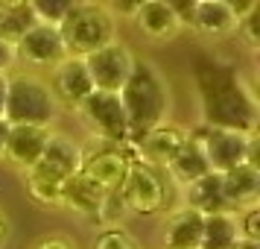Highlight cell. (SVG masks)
<instances>
[{"mask_svg":"<svg viewBox=\"0 0 260 249\" xmlns=\"http://www.w3.org/2000/svg\"><path fill=\"white\" fill-rule=\"evenodd\" d=\"M240 220V235L246 243H260V208H248V211L237 214Z\"/></svg>","mask_w":260,"mask_h":249,"instance_id":"cell-27","label":"cell"},{"mask_svg":"<svg viewBox=\"0 0 260 249\" xmlns=\"http://www.w3.org/2000/svg\"><path fill=\"white\" fill-rule=\"evenodd\" d=\"M129 164H132L129 147L126 144H108L103 150H94V153L82 155L79 173L85 179H91L103 193H117L126 173H129Z\"/></svg>","mask_w":260,"mask_h":249,"instance_id":"cell-9","label":"cell"},{"mask_svg":"<svg viewBox=\"0 0 260 249\" xmlns=\"http://www.w3.org/2000/svg\"><path fill=\"white\" fill-rule=\"evenodd\" d=\"M190 138L199 144L211 173H228L243 161H257V132L243 135V132L219 129V126L205 123L202 129L190 132Z\"/></svg>","mask_w":260,"mask_h":249,"instance_id":"cell-5","label":"cell"},{"mask_svg":"<svg viewBox=\"0 0 260 249\" xmlns=\"http://www.w3.org/2000/svg\"><path fill=\"white\" fill-rule=\"evenodd\" d=\"M32 24H38L29 0H0V38L15 44Z\"/></svg>","mask_w":260,"mask_h":249,"instance_id":"cell-22","label":"cell"},{"mask_svg":"<svg viewBox=\"0 0 260 249\" xmlns=\"http://www.w3.org/2000/svg\"><path fill=\"white\" fill-rule=\"evenodd\" d=\"M15 65H18V59H15V44L0 38V73H12Z\"/></svg>","mask_w":260,"mask_h":249,"instance_id":"cell-28","label":"cell"},{"mask_svg":"<svg viewBox=\"0 0 260 249\" xmlns=\"http://www.w3.org/2000/svg\"><path fill=\"white\" fill-rule=\"evenodd\" d=\"M6 132H9V123L0 118V158H3V144H6Z\"/></svg>","mask_w":260,"mask_h":249,"instance_id":"cell-32","label":"cell"},{"mask_svg":"<svg viewBox=\"0 0 260 249\" xmlns=\"http://www.w3.org/2000/svg\"><path fill=\"white\" fill-rule=\"evenodd\" d=\"M53 129L50 126H9L6 144H3V158L18 170H32L38 158L44 155Z\"/></svg>","mask_w":260,"mask_h":249,"instance_id":"cell-15","label":"cell"},{"mask_svg":"<svg viewBox=\"0 0 260 249\" xmlns=\"http://www.w3.org/2000/svg\"><path fill=\"white\" fill-rule=\"evenodd\" d=\"M167 173H170V179L176 182V185H181V188H187L190 182H196V179L208 176L211 173V167H208V161H205V155H202L199 144L190 138L187 144H184V150L173 158V164L167 167Z\"/></svg>","mask_w":260,"mask_h":249,"instance_id":"cell-23","label":"cell"},{"mask_svg":"<svg viewBox=\"0 0 260 249\" xmlns=\"http://www.w3.org/2000/svg\"><path fill=\"white\" fill-rule=\"evenodd\" d=\"M106 200H108V193H103L82 173H73L71 179L61 182V208L79 214V217H100Z\"/></svg>","mask_w":260,"mask_h":249,"instance_id":"cell-18","label":"cell"},{"mask_svg":"<svg viewBox=\"0 0 260 249\" xmlns=\"http://www.w3.org/2000/svg\"><path fill=\"white\" fill-rule=\"evenodd\" d=\"M6 76L9 73H0V118H3V103H6Z\"/></svg>","mask_w":260,"mask_h":249,"instance_id":"cell-31","label":"cell"},{"mask_svg":"<svg viewBox=\"0 0 260 249\" xmlns=\"http://www.w3.org/2000/svg\"><path fill=\"white\" fill-rule=\"evenodd\" d=\"M94 249H141V246H138V240H135L126 229L114 226V229H106V232L96 235Z\"/></svg>","mask_w":260,"mask_h":249,"instance_id":"cell-26","label":"cell"},{"mask_svg":"<svg viewBox=\"0 0 260 249\" xmlns=\"http://www.w3.org/2000/svg\"><path fill=\"white\" fill-rule=\"evenodd\" d=\"M138 6H141V0H138V3H106L108 12L111 15H123V18H135Z\"/></svg>","mask_w":260,"mask_h":249,"instance_id":"cell-30","label":"cell"},{"mask_svg":"<svg viewBox=\"0 0 260 249\" xmlns=\"http://www.w3.org/2000/svg\"><path fill=\"white\" fill-rule=\"evenodd\" d=\"M123 208H129L138 217H155V214L164 211L167 205V182L161 176V170L143 164L132 155L129 173L123 179V185L117 190Z\"/></svg>","mask_w":260,"mask_h":249,"instance_id":"cell-6","label":"cell"},{"mask_svg":"<svg viewBox=\"0 0 260 249\" xmlns=\"http://www.w3.org/2000/svg\"><path fill=\"white\" fill-rule=\"evenodd\" d=\"M24 176H26V193H29V200L44 205V208H61V182L38 176V173H24Z\"/></svg>","mask_w":260,"mask_h":249,"instance_id":"cell-24","label":"cell"},{"mask_svg":"<svg viewBox=\"0 0 260 249\" xmlns=\"http://www.w3.org/2000/svg\"><path fill=\"white\" fill-rule=\"evenodd\" d=\"M64 56L68 53H64V44H61L59 26L32 24L15 41V59L26 68H36V71H53Z\"/></svg>","mask_w":260,"mask_h":249,"instance_id":"cell-10","label":"cell"},{"mask_svg":"<svg viewBox=\"0 0 260 249\" xmlns=\"http://www.w3.org/2000/svg\"><path fill=\"white\" fill-rule=\"evenodd\" d=\"M222 182V200L228 205V211H248L257 208L260 200V167L257 161H243L228 173H219Z\"/></svg>","mask_w":260,"mask_h":249,"instance_id":"cell-16","label":"cell"},{"mask_svg":"<svg viewBox=\"0 0 260 249\" xmlns=\"http://www.w3.org/2000/svg\"><path fill=\"white\" fill-rule=\"evenodd\" d=\"M120 103L129 123V141L164 126L170 118V88L161 71L149 62H135L129 82L120 91Z\"/></svg>","mask_w":260,"mask_h":249,"instance_id":"cell-1","label":"cell"},{"mask_svg":"<svg viewBox=\"0 0 260 249\" xmlns=\"http://www.w3.org/2000/svg\"><path fill=\"white\" fill-rule=\"evenodd\" d=\"M240 243H243V235H240V220L234 211H219L205 217L202 249H237Z\"/></svg>","mask_w":260,"mask_h":249,"instance_id":"cell-21","label":"cell"},{"mask_svg":"<svg viewBox=\"0 0 260 249\" xmlns=\"http://www.w3.org/2000/svg\"><path fill=\"white\" fill-rule=\"evenodd\" d=\"M237 249H260V243H246V240H243Z\"/></svg>","mask_w":260,"mask_h":249,"instance_id":"cell-34","label":"cell"},{"mask_svg":"<svg viewBox=\"0 0 260 249\" xmlns=\"http://www.w3.org/2000/svg\"><path fill=\"white\" fill-rule=\"evenodd\" d=\"M47 85H50V94L56 100V106H68V108H79L88 97L94 94V85H91L85 59H76V56H64L50 71Z\"/></svg>","mask_w":260,"mask_h":249,"instance_id":"cell-12","label":"cell"},{"mask_svg":"<svg viewBox=\"0 0 260 249\" xmlns=\"http://www.w3.org/2000/svg\"><path fill=\"white\" fill-rule=\"evenodd\" d=\"M187 141H190V129L176 126V123H164V126H158V129L129 141L132 144L129 150H135L132 155L138 161H143V164L155 167V170H167L173 164V158L184 150Z\"/></svg>","mask_w":260,"mask_h":249,"instance_id":"cell-11","label":"cell"},{"mask_svg":"<svg viewBox=\"0 0 260 249\" xmlns=\"http://www.w3.org/2000/svg\"><path fill=\"white\" fill-rule=\"evenodd\" d=\"M59 36L68 56L85 59L117 38V21L106 3H73L68 18L59 24Z\"/></svg>","mask_w":260,"mask_h":249,"instance_id":"cell-4","label":"cell"},{"mask_svg":"<svg viewBox=\"0 0 260 249\" xmlns=\"http://www.w3.org/2000/svg\"><path fill=\"white\" fill-rule=\"evenodd\" d=\"M76 0H29L32 6V15H36L38 24H50V26H59L68 12L73 9Z\"/></svg>","mask_w":260,"mask_h":249,"instance_id":"cell-25","label":"cell"},{"mask_svg":"<svg viewBox=\"0 0 260 249\" xmlns=\"http://www.w3.org/2000/svg\"><path fill=\"white\" fill-rule=\"evenodd\" d=\"M205 120L208 126L254 135L257 132V97L240 76H216L205 85Z\"/></svg>","mask_w":260,"mask_h":249,"instance_id":"cell-2","label":"cell"},{"mask_svg":"<svg viewBox=\"0 0 260 249\" xmlns=\"http://www.w3.org/2000/svg\"><path fill=\"white\" fill-rule=\"evenodd\" d=\"M184 190V208L202 214V217H211V214L228 211V205L222 200V182H219V173H208V176L190 182Z\"/></svg>","mask_w":260,"mask_h":249,"instance_id":"cell-20","label":"cell"},{"mask_svg":"<svg viewBox=\"0 0 260 249\" xmlns=\"http://www.w3.org/2000/svg\"><path fill=\"white\" fill-rule=\"evenodd\" d=\"M205 235V217L190 208H178L170 214L164 226V249H202Z\"/></svg>","mask_w":260,"mask_h":249,"instance_id":"cell-19","label":"cell"},{"mask_svg":"<svg viewBox=\"0 0 260 249\" xmlns=\"http://www.w3.org/2000/svg\"><path fill=\"white\" fill-rule=\"evenodd\" d=\"M36 249H76V246H73L71 237H64V235H47L36 243Z\"/></svg>","mask_w":260,"mask_h":249,"instance_id":"cell-29","label":"cell"},{"mask_svg":"<svg viewBox=\"0 0 260 249\" xmlns=\"http://www.w3.org/2000/svg\"><path fill=\"white\" fill-rule=\"evenodd\" d=\"M187 26L208 41H222L237 36L240 18L231 9V0H196L190 9Z\"/></svg>","mask_w":260,"mask_h":249,"instance_id":"cell-13","label":"cell"},{"mask_svg":"<svg viewBox=\"0 0 260 249\" xmlns=\"http://www.w3.org/2000/svg\"><path fill=\"white\" fill-rule=\"evenodd\" d=\"M135 24L152 41H173L184 30L173 9V0H141V6L135 12Z\"/></svg>","mask_w":260,"mask_h":249,"instance_id":"cell-17","label":"cell"},{"mask_svg":"<svg viewBox=\"0 0 260 249\" xmlns=\"http://www.w3.org/2000/svg\"><path fill=\"white\" fill-rule=\"evenodd\" d=\"M76 112L82 115L85 126L94 132L96 138H103L106 144H126L129 147V123H126L120 94L94 91Z\"/></svg>","mask_w":260,"mask_h":249,"instance_id":"cell-8","label":"cell"},{"mask_svg":"<svg viewBox=\"0 0 260 249\" xmlns=\"http://www.w3.org/2000/svg\"><path fill=\"white\" fill-rule=\"evenodd\" d=\"M6 240V217H3V211H0V243Z\"/></svg>","mask_w":260,"mask_h":249,"instance_id":"cell-33","label":"cell"},{"mask_svg":"<svg viewBox=\"0 0 260 249\" xmlns=\"http://www.w3.org/2000/svg\"><path fill=\"white\" fill-rule=\"evenodd\" d=\"M56 100L50 94L47 79L38 73L18 71L6 76V103L3 120L9 126H50L56 120Z\"/></svg>","mask_w":260,"mask_h":249,"instance_id":"cell-3","label":"cell"},{"mask_svg":"<svg viewBox=\"0 0 260 249\" xmlns=\"http://www.w3.org/2000/svg\"><path fill=\"white\" fill-rule=\"evenodd\" d=\"M82 155H85V150L73 141L71 135L53 132L50 141H47V147H44V155H41L38 164L32 167V170H26V173H38V176L64 182V179H71L73 173H79V167H82Z\"/></svg>","mask_w":260,"mask_h":249,"instance_id":"cell-14","label":"cell"},{"mask_svg":"<svg viewBox=\"0 0 260 249\" xmlns=\"http://www.w3.org/2000/svg\"><path fill=\"white\" fill-rule=\"evenodd\" d=\"M135 53L129 44H123L120 38H114L111 44L100 47L96 53L85 56V68L91 76L94 91H106V94H120L123 85L129 82L132 68H135Z\"/></svg>","mask_w":260,"mask_h":249,"instance_id":"cell-7","label":"cell"}]
</instances>
